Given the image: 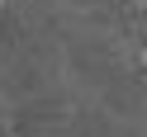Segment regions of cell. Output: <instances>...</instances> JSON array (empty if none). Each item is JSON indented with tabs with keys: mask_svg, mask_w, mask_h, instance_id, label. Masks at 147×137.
I'll return each mask as SVG.
<instances>
[{
	"mask_svg": "<svg viewBox=\"0 0 147 137\" xmlns=\"http://www.w3.org/2000/svg\"><path fill=\"white\" fill-rule=\"evenodd\" d=\"M138 5H142V0H138Z\"/></svg>",
	"mask_w": 147,
	"mask_h": 137,
	"instance_id": "6da1fadb",
	"label": "cell"
}]
</instances>
